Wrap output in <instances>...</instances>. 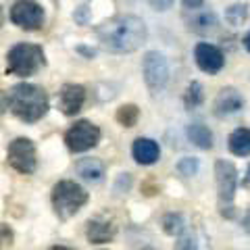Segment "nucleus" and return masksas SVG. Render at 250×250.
I'll return each mask as SVG.
<instances>
[{
	"mask_svg": "<svg viewBox=\"0 0 250 250\" xmlns=\"http://www.w3.org/2000/svg\"><path fill=\"white\" fill-rule=\"evenodd\" d=\"M228 148L233 156H248L250 154V129L238 127L228 138Z\"/></svg>",
	"mask_w": 250,
	"mask_h": 250,
	"instance_id": "18",
	"label": "nucleus"
},
{
	"mask_svg": "<svg viewBox=\"0 0 250 250\" xmlns=\"http://www.w3.org/2000/svg\"><path fill=\"white\" fill-rule=\"evenodd\" d=\"M146 25L136 15H117L96 27V38L108 52H134L146 42Z\"/></svg>",
	"mask_w": 250,
	"mask_h": 250,
	"instance_id": "1",
	"label": "nucleus"
},
{
	"mask_svg": "<svg viewBox=\"0 0 250 250\" xmlns=\"http://www.w3.org/2000/svg\"><path fill=\"white\" fill-rule=\"evenodd\" d=\"M142 75L150 94H159L165 90L169 82V67L165 57L161 52H146L142 59Z\"/></svg>",
	"mask_w": 250,
	"mask_h": 250,
	"instance_id": "8",
	"label": "nucleus"
},
{
	"mask_svg": "<svg viewBox=\"0 0 250 250\" xmlns=\"http://www.w3.org/2000/svg\"><path fill=\"white\" fill-rule=\"evenodd\" d=\"M186 25L194 34H210L217 27V17L213 11H194L186 15Z\"/></svg>",
	"mask_w": 250,
	"mask_h": 250,
	"instance_id": "15",
	"label": "nucleus"
},
{
	"mask_svg": "<svg viewBox=\"0 0 250 250\" xmlns=\"http://www.w3.org/2000/svg\"><path fill=\"white\" fill-rule=\"evenodd\" d=\"M161 225H163V231L171 238H179V236H184V231H186V219L182 213H167L163 217Z\"/></svg>",
	"mask_w": 250,
	"mask_h": 250,
	"instance_id": "19",
	"label": "nucleus"
},
{
	"mask_svg": "<svg viewBox=\"0 0 250 250\" xmlns=\"http://www.w3.org/2000/svg\"><path fill=\"white\" fill-rule=\"evenodd\" d=\"M88 200H90V194L85 192V188L71 182V179H61V182L52 186L50 202H52L54 215H57L61 221H67V219L75 217L88 205Z\"/></svg>",
	"mask_w": 250,
	"mask_h": 250,
	"instance_id": "3",
	"label": "nucleus"
},
{
	"mask_svg": "<svg viewBox=\"0 0 250 250\" xmlns=\"http://www.w3.org/2000/svg\"><path fill=\"white\" fill-rule=\"evenodd\" d=\"M4 106L23 123H38L48 113V96L40 85L17 83L4 92Z\"/></svg>",
	"mask_w": 250,
	"mask_h": 250,
	"instance_id": "2",
	"label": "nucleus"
},
{
	"mask_svg": "<svg viewBox=\"0 0 250 250\" xmlns=\"http://www.w3.org/2000/svg\"><path fill=\"white\" fill-rule=\"evenodd\" d=\"M131 156L138 165L142 167H150L156 161L161 159V148L159 142H154L152 138H136L134 144H131Z\"/></svg>",
	"mask_w": 250,
	"mask_h": 250,
	"instance_id": "14",
	"label": "nucleus"
},
{
	"mask_svg": "<svg viewBox=\"0 0 250 250\" xmlns=\"http://www.w3.org/2000/svg\"><path fill=\"white\" fill-rule=\"evenodd\" d=\"M11 21L27 31L40 29L42 21H44L42 6L34 2V0H17V2L11 6Z\"/></svg>",
	"mask_w": 250,
	"mask_h": 250,
	"instance_id": "9",
	"label": "nucleus"
},
{
	"mask_svg": "<svg viewBox=\"0 0 250 250\" xmlns=\"http://www.w3.org/2000/svg\"><path fill=\"white\" fill-rule=\"evenodd\" d=\"M242 225L250 231V208H248V213H246V217H244V221H242Z\"/></svg>",
	"mask_w": 250,
	"mask_h": 250,
	"instance_id": "30",
	"label": "nucleus"
},
{
	"mask_svg": "<svg viewBox=\"0 0 250 250\" xmlns=\"http://www.w3.org/2000/svg\"><path fill=\"white\" fill-rule=\"evenodd\" d=\"M194 59H196V65L208 75H217L225 65L223 52L217 46L207 44V42H202L194 48Z\"/></svg>",
	"mask_w": 250,
	"mask_h": 250,
	"instance_id": "11",
	"label": "nucleus"
},
{
	"mask_svg": "<svg viewBox=\"0 0 250 250\" xmlns=\"http://www.w3.org/2000/svg\"><path fill=\"white\" fill-rule=\"evenodd\" d=\"M2 246L6 248V246H13V231H11V228L6 223H2Z\"/></svg>",
	"mask_w": 250,
	"mask_h": 250,
	"instance_id": "26",
	"label": "nucleus"
},
{
	"mask_svg": "<svg viewBox=\"0 0 250 250\" xmlns=\"http://www.w3.org/2000/svg\"><path fill=\"white\" fill-rule=\"evenodd\" d=\"M188 140L194 144L202 148V150H210L213 148V131H210L205 123H190L186 129Z\"/></svg>",
	"mask_w": 250,
	"mask_h": 250,
	"instance_id": "17",
	"label": "nucleus"
},
{
	"mask_svg": "<svg viewBox=\"0 0 250 250\" xmlns=\"http://www.w3.org/2000/svg\"><path fill=\"white\" fill-rule=\"evenodd\" d=\"M225 19H228L229 25L238 27L248 19V6L246 4H231L228 11H225Z\"/></svg>",
	"mask_w": 250,
	"mask_h": 250,
	"instance_id": "22",
	"label": "nucleus"
},
{
	"mask_svg": "<svg viewBox=\"0 0 250 250\" xmlns=\"http://www.w3.org/2000/svg\"><path fill=\"white\" fill-rule=\"evenodd\" d=\"M182 2H184V6H188V9H198L205 0H182Z\"/></svg>",
	"mask_w": 250,
	"mask_h": 250,
	"instance_id": "28",
	"label": "nucleus"
},
{
	"mask_svg": "<svg viewBox=\"0 0 250 250\" xmlns=\"http://www.w3.org/2000/svg\"><path fill=\"white\" fill-rule=\"evenodd\" d=\"M202 100H205V92H202V85L198 82H192L188 85V90L184 94V104L188 111H192V108H196L202 104Z\"/></svg>",
	"mask_w": 250,
	"mask_h": 250,
	"instance_id": "21",
	"label": "nucleus"
},
{
	"mask_svg": "<svg viewBox=\"0 0 250 250\" xmlns=\"http://www.w3.org/2000/svg\"><path fill=\"white\" fill-rule=\"evenodd\" d=\"M117 233V225L113 219H106V217H92L85 221V240L90 244H108L113 242Z\"/></svg>",
	"mask_w": 250,
	"mask_h": 250,
	"instance_id": "10",
	"label": "nucleus"
},
{
	"mask_svg": "<svg viewBox=\"0 0 250 250\" xmlns=\"http://www.w3.org/2000/svg\"><path fill=\"white\" fill-rule=\"evenodd\" d=\"M98 142H100V129L92 121L80 119L65 131V146L75 154L92 150L94 146H98Z\"/></svg>",
	"mask_w": 250,
	"mask_h": 250,
	"instance_id": "7",
	"label": "nucleus"
},
{
	"mask_svg": "<svg viewBox=\"0 0 250 250\" xmlns=\"http://www.w3.org/2000/svg\"><path fill=\"white\" fill-rule=\"evenodd\" d=\"M244 46H246V50L250 52V31L246 34V38H244Z\"/></svg>",
	"mask_w": 250,
	"mask_h": 250,
	"instance_id": "31",
	"label": "nucleus"
},
{
	"mask_svg": "<svg viewBox=\"0 0 250 250\" xmlns=\"http://www.w3.org/2000/svg\"><path fill=\"white\" fill-rule=\"evenodd\" d=\"M198 169H200V163H198V159H194V156H184V159H179V163H177V171H179V175H184V177L196 175Z\"/></svg>",
	"mask_w": 250,
	"mask_h": 250,
	"instance_id": "23",
	"label": "nucleus"
},
{
	"mask_svg": "<svg viewBox=\"0 0 250 250\" xmlns=\"http://www.w3.org/2000/svg\"><path fill=\"white\" fill-rule=\"evenodd\" d=\"M48 250H75V248H69V246H52Z\"/></svg>",
	"mask_w": 250,
	"mask_h": 250,
	"instance_id": "32",
	"label": "nucleus"
},
{
	"mask_svg": "<svg viewBox=\"0 0 250 250\" xmlns=\"http://www.w3.org/2000/svg\"><path fill=\"white\" fill-rule=\"evenodd\" d=\"M75 173L80 175L83 182L88 184H98L103 182L104 177V165L100 159H92V156H85L75 163Z\"/></svg>",
	"mask_w": 250,
	"mask_h": 250,
	"instance_id": "16",
	"label": "nucleus"
},
{
	"mask_svg": "<svg viewBox=\"0 0 250 250\" xmlns=\"http://www.w3.org/2000/svg\"><path fill=\"white\" fill-rule=\"evenodd\" d=\"M242 186H244V188H250V165H248V169H246V175L242 177Z\"/></svg>",
	"mask_w": 250,
	"mask_h": 250,
	"instance_id": "29",
	"label": "nucleus"
},
{
	"mask_svg": "<svg viewBox=\"0 0 250 250\" xmlns=\"http://www.w3.org/2000/svg\"><path fill=\"white\" fill-rule=\"evenodd\" d=\"M6 163L21 175H31L38 169L36 144L29 138H15L6 148Z\"/></svg>",
	"mask_w": 250,
	"mask_h": 250,
	"instance_id": "6",
	"label": "nucleus"
},
{
	"mask_svg": "<svg viewBox=\"0 0 250 250\" xmlns=\"http://www.w3.org/2000/svg\"><path fill=\"white\" fill-rule=\"evenodd\" d=\"M85 103V88L80 83H65L59 92V108L62 115L73 117L82 111Z\"/></svg>",
	"mask_w": 250,
	"mask_h": 250,
	"instance_id": "12",
	"label": "nucleus"
},
{
	"mask_svg": "<svg viewBox=\"0 0 250 250\" xmlns=\"http://www.w3.org/2000/svg\"><path fill=\"white\" fill-rule=\"evenodd\" d=\"M173 250H198V242L192 233H184V236L177 238Z\"/></svg>",
	"mask_w": 250,
	"mask_h": 250,
	"instance_id": "24",
	"label": "nucleus"
},
{
	"mask_svg": "<svg viewBox=\"0 0 250 250\" xmlns=\"http://www.w3.org/2000/svg\"><path fill=\"white\" fill-rule=\"evenodd\" d=\"M44 65V50L38 44H15L6 54V73L17 77H29Z\"/></svg>",
	"mask_w": 250,
	"mask_h": 250,
	"instance_id": "4",
	"label": "nucleus"
},
{
	"mask_svg": "<svg viewBox=\"0 0 250 250\" xmlns=\"http://www.w3.org/2000/svg\"><path fill=\"white\" fill-rule=\"evenodd\" d=\"M150 4L154 6L156 11H167L171 4H173V0H150Z\"/></svg>",
	"mask_w": 250,
	"mask_h": 250,
	"instance_id": "27",
	"label": "nucleus"
},
{
	"mask_svg": "<svg viewBox=\"0 0 250 250\" xmlns=\"http://www.w3.org/2000/svg\"><path fill=\"white\" fill-rule=\"evenodd\" d=\"M215 184H217V198L219 210L223 217H233V198L238 190V169L233 163L219 159L215 163Z\"/></svg>",
	"mask_w": 250,
	"mask_h": 250,
	"instance_id": "5",
	"label": "nucleus"
},
{
	"mask_svg": "<svg viewBox=\"0 0 250 250\" xmlns=\"http://www.w3.org/2000/svg\"><path fill=\"white\" fill-rule=\"evenodd\" d=\"M115 119L117 123L121 125V127H136L138 121H140V108L136 104H121L119 108H117V113H115Z\"/></svg>",
	"mask_w": 250,
	"mask_h": 250,
	"instance_id": "20",
	"label": "nucleus"
},
{
	"mask_svg": "<svg viewBox=\"0 0 250 250\" xmlns=\"http://www.w3.org/2000/svg\"><path fill=\"white\" fill-rule=\"evenodd\" d=\"M131 188V175L129 173H119V177H117V182L113 186L115 194H123V192H129Z\"/></svg>",
	"mask_w": 250,
	"mask_h": 250,
	"instance_id": "25",
	"label": "nucleus"
},
{
	"mask_svg": "<svg viewBox=\"0 0 250 250\" xmlns=\"http://www.w3.org/2000/svg\"><path fill=\"white\" fill-rule=\"evenodd\" d=\"M244 108V98L236 88H221L213 103V111L217 117H229Z\"/></svg>",
	"mask_w": 250,
	"mask_h": 250,
	"instance_id": "13",
	"label": "nucleus"
}]
</instances>
